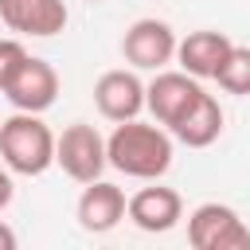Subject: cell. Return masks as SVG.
I'll return each mask as SVG.
<instances>
[{
	"label": "cell",
	"mask_w": 250,
	"mask_h": 250,
	"mask_svg": "<svg viewBox=\"0 0 250 250\" xmlns=\"http://www.w3.org/2000/svg\"><path fill=\"white\" fill-rule=\"evenodd\" d=\"M66 0H0V23L16 35L51 39L66 27Z\"/></svg>",
	"instance_id": "obj_8"
},
{
	"label": "cell",
	"mask_w": 250,
	"mask_h": 250,
	"mask_svg": "<svg viewBox=\"0 0 250 250\" xmlns=\"http://www.w3.org/2000/svg\"><path fill=\"white\" fill-rule=\"evenodd\" d=\"M55 164L74 180V184H90L105 172V137L86 125L74 121L55 137Z\"/></svg>",
	"instance_id": "obj_4"
},
{
	"label": "cell",
	"mask_w": 250,
	"mask_h": 250,
	"mask_svg": "<svg viewBox=\"0 0 250 250\" xmlns=\"http://www.w3.org/2000/svg\"><path fill=\"white\" fill-rule=\"evenodd\" d=\"M90 4H98V0H90Z\"/></svg>",
	"instance_id": "obj_18"
},
{
	"label": "cell",
	"mask_w": 250,
	"mask_h": 250,
	"mask_svg": "<svg viewBox=\"0 0 250 250\" xmlns=\"http://www.w3.org/2000/svg\"><path fill=\"white\" fill-rule=\"evenodd\" d=\"M188 242L195 250H250V227L227 203H199L188 215Z\"/></svg>",
	"instance_id": "obj_3"
},
{
	"label": "cell",
	"mask_w": 250,
	"mask_h": 250,
	"mask_svg": "<svg viewBox=\"0 0 250 250\" xmlns=\"http://www.w3.org/2000/svg\"><path fill=\"white\" fill-rule=\"evenodd\" d=\"M199 94H203L199 78H191V74H184V70H156V78L145 86V109L152 113L156 125L172 129V125L195 105Z\"/></svg>",
	"instance_id": "obj_7"
},
{
	"label": "cell",
	"mask_w": 250,
	"mask_h": 250,
	"mask_svg": "<svg viewBox=\"0 0 250 250\" xmlns=\"http://www.w3.org/2000/svg\"><path fill=\"white\" fill-rule=\"evenodd\" d=\"M105 164L133 180H160L172 168V133L148 121H117L105 137Z\"/></svg>",
	"instance_id": "obj_1"
},
{
	"label": "cell",
	"mask_w": 250,
	"mask_h": 250,
	"mask_svg": "<svg viewBox=\"0 0 250 250\" xmlns=\"http://www.w3.org/2000/svg\"><path fill=\"white\" fill-rule=\"evenodd\" d=\"M125 215H129V223H133L137 230H145V234H164V230H172V227L184 219V199H180L176 188L152 184V188H141L137 195L125 199Z\"/></svg>",
	"instance_id": "obj_9"
},
{
	"label": "cell",
	"mask_w": 250,
	"mask_h": 250,
	"mask_svg": "<svg viewBox=\"0 0 250 250\" xmlns=\"http://www.w3.org/2000/svg\"><path fill=\"white\" fill-rule=\"evenodd\" d=\"M0 94H4L16 109H23V113H47V109L55 105V98H59V70H55L47 59L27 55V59L20 62V70L4 82Z\"/></svg>",
	"instance_id": "obj_6"
},
{
	"label": "cell",
	"mask_w": 250,
	"mask_h": 250,
	"mask_svg": "<svg viewBox=\"0 0 250 250\" xmlns=\"http://www.w3.org/2000/svg\"><path fill=\"white\" fill-rule=\"evenodd\" d=\"M0 160L16 176H43L55 164V133L39 113L16 109L0 121Z\"/></svg>",
	"instance_id": "obj_2"
},
{
	"label": "cell",
	"mask_w": 250,
	"mask_h": 250,
	"mask_svg": "<svg viewBox=\"0 0 250 250\" xmlns=\"http://www.w3.org/2000/svg\"><path fill=\"white\" fill-rule=\"evenodd\" d=\"M230 47L234 43L223 31H211V27L207 31H191V35H184L176 43V62L191 78H215L219 66H223V59L230 55Z\"/></svg>",
	"instance_id": "obj_12"
},
{
	"label": "cell",
	"mask_w": 250,
	"mask_h": 250,
	"mask_svg": "<svg viewBox=\"0 0 250 250\" xmlns=\"http://www.w3.org/2000/svg\"><path fill=\"white\" fill-rule=\"evenodd\" d=\"M23 59H27V47H23L20 39H0V90H4V82L20 70Z\"/></svg>",
	"instance_id": "obj_15"
},
{
	"label": "cell",
	"mask_w": 250,
	"mask_h": 250,
	"mask_svg": "<svg viewBox=\"0 0 250 250\" xmlns=\"http://www.w3.org/2000/svg\"><path fill=\"white\" fill-rule=\"evenodd\" d=\"M0 250H16V230L8 223H0Z\"/></svg>",
	"instance_id": "obj_17"
},
{
	"label": "cell",
	"mask_w": 250,
	"mask_h": 250,
	"mask_svg": "<svg viewBox=\"0 0 250 250\" xmlns=\"http://www.w3.org/2000/svg\"><path fill=\"white\" fill-rule=\"evenodd\" d=\"M74 215H78V227L86 234H109L125 219V191L117 184H109V180L98 176V180H90L82 188Z\"/></svg>",
	"instance_id": "obj_11"
},
{
	"label": "cell",
	"mask_w": 250,
	"mask_h": 250,
	"mask_svg": "<svg viewBox=\"0 0 250 250\" xmlns=\"http://www.w3.org/2000/svg\"><path fill=\"white\" fill-rule=\"evenodd\" d=\"M176 31L164 23V20H156V16H145V20H137V23H129L125 27V35H121V55H125V62L133 66V70H164L172 59H176Z\"/></svg>",
	"instance_id": "obj_5"
},
{
	"label": "cell",
	"mask_w": 250,
	"mask_h": 250,
	"mask_svg": "<svg viewBox=\"0 0 250 250\" xmlns=\"http://www.w3.org/2000/svg\"><path fill=\"white\" fill-rule=\"evenodd\" d=\"M94 105L105 121H129L141 117L145 109V82L137 78V70H105L94 82Z\"/></svg>",
	"instance_id": "obj_10"
},
{
	"label": "cell",
	"mask_w": 250,
	"mask_h": 250,
	"mask_svg": "<svg viewBox=\"0 0 250 250\" xmlns=\"http://www.w3.org/2000/svg\"><path fill=\"white\" fill-rule=\"evenodd\" d=\"M12 195H16V184H12V172L8 168H0V211L12 203Z\"/></svg>",
	"instance_id": "obj_16"
},
{
	"label": "cell",
	"mask_w": 250,
	"mask_h": 250,
	"mask_svg": "<svg viewBox=\"0 0 250 250\" xmlns=\"http://www.w3.org/2000/svg\"><path fill=\"white\" fill-rule=\"evenodd\" d=\"M180 145H188V148H207V145H215L219 141V133H223V105L215 102V94H199L195 98V105L168 129Z\"/></svg>",
	"instance_id": "obj_13"
},
{
	"label": "cell",
	"mask_w": 250,
	"mask_h": 250,
	"mask_svg": "<svg viewBox=\"0 0 250 250\" xmlns=\"http://www.w3.org/2000/svg\"><path fill=\"white\" fill-rule=\"evenodd\" d=\"M215 82L227 90V94H238V98H246L250 94V47H230V55L223 59V66H219V74H215Z\"/></svg>",
	"instance_id": "obj_14"
}]
</instances>
